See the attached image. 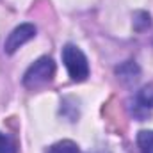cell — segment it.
Returning <instances> with one entry per match:
<instances>
[{
	"mask_svg": "<svg viewBox=\"0 0 153 153\" xmlns=\"http://www.w3.org/2000/svg\"><path fill=\"white\" fill-rule=\"evenodd\" d=\"M55 75V62L50 57H39L34 64L29 66V70L23 75V85L27 89H41L52 82Z\"/></svg>",
	"mask_w": 153,
	"mask_h": 153,
	"instance_id": "6da1fadb",
	"label": "cell"
},
{
	"mask_svg": "<svg viewBox=\"0 0 153 153\" xmlns=\"http://www.w3.org/2000/svg\"><path fill=\"white\" fill-rule=\"evenodd\" d=\"M46 153H80L78 150V146H76V143L73 141H59V143H55V144H52Z\"/></svg>",
	"mask_w": 153,
	"mask_h": 153,
	"instance_id": "52a82bcc",
	"label": "cell"
},
{
	"mask_svg": "<svg viewBox=\"0 0 153 153\" xmlns=\"http://www.w3.org/2000/svg\"><path fill=\"white\" fill-rule=\"evenodd\" d=\"M61 55H62V62H64V66H66V70H68L73 82H84L89 76L87 57L84 55V52L78 46L71 45V43L64 45Z\"/></svg>",
	"mask_w": 153,
	"mask_h": 153,
	"instance_id": "7a4b0ae2",
	"label": "cell"
},
{
	"mask_svg": "<svg viewBox=\"0 0 153 153\" xmlns=\"http://www.w3.org/2000/svg\"><path fill=\"white\" fill-rule=\"evenodd\" d=\"M116 75H117V78H119L125 85H132V84H135V82L139 80L141 70H139V66H137L134 61H126L125 64H121V66L116 68Z\"/></svg>",
	"mask_w": 153,
	"mask_h": 153,
	"instance_id": "277c9868",
	"label": "cell"
},
{
	"mask_svg": "<svg viewBox=\"0 0 153 153\" xmlns=\"http://www.w3.org/2000/svg\"><path fill=\"white\" fill-rule=\"evenodd\" d=\"M134 102H135V103H139V105H143L144 109L152 111V109H153V84L144 85V87L135 94Z\"/></svg>",
	"mask_w": 153,
	"mask_h": 153,
	"instance_id": "5b68a950",
	"label": "cell"
},
{
	"mask_svg": "<svg viewBox=\"0 0 153 153\" xmlns=\"http://www.w3.org/2000/svg\"><path fill=\"white\" fill-rule=\"evenodd\" d=\"M150 27H152V16L148 13H144V11L134 13V29L137 32H143V30H146Z\"/></svg>",
	"mask_w": 153,
	"mask_h": 153,
	"instance_id": "ba28073f",
	"label": "cell"
},
{
	"mask_svg": "<svg viewBox=\"0 0 153 153\" xmlns=\"http://www.w3.org/2000/svg\"><path fill=\"white\" fill-rule=\"evenodd\" d=\"M137 144L141 153H153V130H141L137 134Z\"/></svg>",
	"mask_w": 153,
	"mask_h": 153,
	"instance_id": "8992f818",
	"label": "cell"
},
{
	"mask_svg": "<svg viewBox=\"0 0 153 153\" xmlns=\"http://www.w3.org/2000/svg\"><path fill=\"white\" fill-rule=\"evenodd\" d=\"M0 153H18L16 143L2 132H0Z\"/></svg>",
	"mask_w": 153,
	"mask_h": 153,
	"instance_id": "9c48e42d",
	"label": "cell"
},
{
	"mask_svg": "<svg viewBox=\"0 0 153 153\" xmlns=\"http://www.w3.org/2000/svg\"><path fill=\"white\" fill-rule=\"evenodd\" d=\"M36 36V27L32 25V23H22V25H18L16 29H13L11 30V34L5 38L4 41V52L7 53V55H11V53H14L20 46H23L27 41H30V39H34Z\"/></svg>",
	"mask_w": 153,
	"mask_h": 153,
	"instance_id": "3957f363",
	"label": "cell"
}]
</instances>
